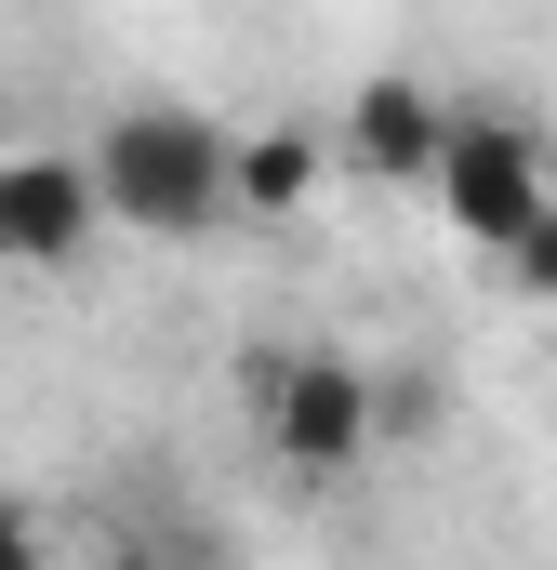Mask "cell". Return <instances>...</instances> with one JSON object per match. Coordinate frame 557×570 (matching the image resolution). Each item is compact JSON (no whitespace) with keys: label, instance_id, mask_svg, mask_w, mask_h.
Masks as SVG:
<instances>
[{"label":"cell","instance_id":"1","mask_svg":"<svg viewBox=\"0 0 557 570\" xmlns=\"http://www.w3.org/2000/svg\"><path fill=\"white\" fill-rule=\"evenodd\" d=\"M94 186H107V226L199 239L213 213H240V134H213L199 107H120L94 134Z\"/></svg>","mask_w":557,"mask_h":570},{"label":"cell","instance_id":"2","mask_svg":"<svg viewBox=\"0 0 557 570\" xmlns=\"http://www.w3.org/2000/svg\"><path fill=\"white\" fill-rule=\"evenodd\" d=\"M253 412H266V451L292 478H345V464H372V438H385L372 372L332 358V345H253Z\"/></svg>","mask_w":557,"mask_h":570},{"label":"cell","instance_id":"3","mask_svg":"<svg viewBox=\"0 0 557 570\" xmlns=\"http://www.w3.org/2000/svg\"><path fill=\"white\" fill-rule=\"evenodd\" d=\"M438 213L478 239V253H518V226L545 213V134L531 120H451V146H438Z\"/></svg>","mask_w":557,"mask_h":570},{"label":"cell","instance_id":"4","mask_svg":"<svg viewBox=\"0 0 557 570\" xmlns=\"http://www.w3.org/2000/svg\"><path fill=\"white\" fill-rule=\"evenodd\" d=\"M107 239V186H94V146L80 159H0V266L13 279H53Z\"/></svg>","mask_w":557,"mask_h":570},{"label":"cell","instance_id":"5","mask_svg":"<svg viewBox=\"0 0 557 570\" xmlns=\"http://www.w3.org/2000/svg\"><path fill=\"white\" fill-rule=\"evenodd\" d=\"M438 146H451V107H438L424 80H359L332 159H345V173H385V186H438Z\"/></svg>","mask_w":557,"mask_h":570},{"label":"cell","instance_id":"6","mask_svg":"<svg viewBox=\"0 0 557 570\" xmlns=\"http://www.w3.org/2000/svg\"><path fill=\"white\" fill-rule=\"evenodd\" d=\"M319 173H332V146L319 134H292V120H278V134H240V213H305V199H319Z\"/></svg>","mask_w":557,"mask_h":570},{"label":"cell","instance_id":"7","mask_svg":"<svg viewBox=\"0 0 557 570\" xmlns=\"http://www.w3.org/2000/svg\"><path fill=\"white\" fill-rule=\"evenodd\" d=\"M505 266H518V292H545V305H557V199L518 226V253H505Z\"/></svg>","mask_w":557,"mask_h":570},{"label":"cell","instance_id":"8","mask_svg":"<svg viewBox=\"0 0 557 570\" xmlns=\"http://www.w3.org/2000/svg\"><path fill=\"white\" fill-rule=\"evenodd\" d=\"M0 558H40V518H13V504H0Z\"/></svg>","mask_w":557,"mask_h":570}]
</instances>
